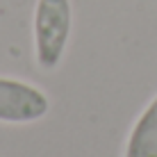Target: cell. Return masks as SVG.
Wrapping results in <instances>:
<instances>
[{
  "mask_svg": "<svg viewBox=\"0 0 157 157\" xmlns=\"http://www.w3.org/2000/svg\"><path fill=\"white\" fill-rule=\"evenodd\" d=\"M71 34V2L39 0L34 9V52L41 68L52 71L64 55Z\"/></svg>",
  "mask_w": 157,
  "mask_h": 157,
  "instance_id": "6da1fadb",
  "label": "cell"
},
{
  "mask_svg": "<svg viewBox=\"0 0 157 157\" xmlns=\"http://www.w3.org/2000/svg\"><path fill=\"white\" fill-rule=\"evenodd\" d=\"M50 102L41 89L18 80L0 78V121L32 123L48 114Z\"/></svg>",
  "mask_w": 157,
  "mask_h": 157,
  "instance_id": "7a4b0ae2",
  "label": "cell"
},
{
  "mask_svg": "<svg viewBox=\"0 0 157 157\" xmlns=\"http://www.w3.org/2000/svg\"><path fill=\"white\" fill-rule=\"evenodd\" d=\"M125 157H157V96L132 125L125 144Z\"/></svg>",
  "mask_w": 157,
  "mask_h": 157,
  "instance_id": "3957f363",
  "label": "cell"
}]
</instances>
